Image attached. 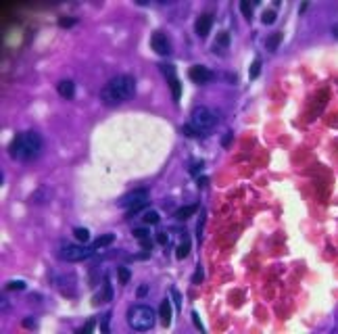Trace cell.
I'll return each mask as SVG.
<instances>
[{
	"instance_id": "6da1fadb",
	"label": "cell",
	"mask_w": 338,
	"mask_h": 334,
	"mask_svg": "<svg viewBox=\"0 0 338 334\" xmlns=\"http://www.w3.org/2000/svg\"><path fill=\"white\" fill-rule=\"evenodd\" d=\"M134 92H136V80L128 73H121L104 84V88L101 90V100L107 107H117V104L128 102Z\"/></svg>"
},
{
	"instance_id": "7a4b0ae2",
	"label": "cell",
	"mask_w": 338,
	"mask_h": 334,
	"mask_svg": "<svg viewBox=\"0 0 338 334\" xmlns=\"http://www.w3.org/2000/svg\"><path fill=\"white\" fill-rule=\"evenodd\" d=\"M44 140L38 132L27 130V132H19L13 138V142L9 144V155L17 161H34L36 157H40Z\"/></svg>"
},
{
	"instance_id": "3957f363",
	"label": "cell",
	"mask_w": 338,
	"mask_h": 334,
	"mask_svg": "<svg viewBox=\"0 0 338 334\" xmlns=\"http://www.w3.org/2000/svg\"><path fill=\"white\" fill-rule=\"evenodd\" d=\"M128 324L132 330L136 332H146L154 326V309L149 307V305H132L128 309Z\"/></svg>"
},
{
	"instance_id": "277c9868",
	"label": "cell",
	"mask_w": 338,
	"mask_h": 334,
	"mask_svg": "<svg viewBox=\"0 0 338 334\" xmlns=\"http://www.w3.org/2000/svg\"><path fill=\"white\" fill-rule=\"evenodd\" d=\"M149 190L146 188H138V190H132L128 194H123L121 199L117 200L119 209H128V219L134 217V213H138L142 207L149 205Z\"/></svg>"
},
{
	"instance_id": "5b68a950",
	"label": "cell",
	"mask_w": 338,
	"mask_h": 334,
	"mask_svg": "<svg viewBox=\"0 0 338 334\" xmlns=\"http://www.w3.org/2000/svg\"><path fill=\"white\" fill-rule=\"evenodd\" d=\"M217 121H220V117H217L215 111L209 109V107H194L192 115H190V123H192L203 136H207V132L213 130L217 125Z\"/></svg>"
},
{
	"instance_id": "8992f818",
	"label": "cell",
	"mask_w": 338,
	"mask_h": 334,
	"mask_svg": "<svg viewBox=\"0 0 338 334\" xmlns=\"http://www.w3.org/2000/svg\"><path fill=\"white\" fill-rule=\"evenodd\" d=\"M96 253L94 247L92 245H73V242H61V247L59 250H56V255L61 257L63 261H84V259H88V257H92Z\"/></svg>"
},
{
	"instance_id": "52a82bcc",
	"label": "cell",
	"mask_w": 338,
	"mask_h": 334,
	"mask_svg": "<svg viewBox=\"0 0 338 334\" xmlns=\"http://www.w3.org/2000/svg\"><path fill=\"white\" fill-rule=\"evenodd\" d=\"M159 69H161V73L165 75L169 88H171L173 102L180 104V99H182V84H180V80H178V73H175V67H173V65H167V63H161Z\"/></svg>"
},
{
	"instance_id": "ba28073f",
	"label": "cell",
	"mask_w": 338,
	"mask_h": 334,
	"mask_svg": "<svg viewBox=\"0 0 338 334\" xmlns=\"http://www.w3.org/2000/svg\"><path fill=\"white\" fill-rule=\"evenodd\" d=\"M151 48L157 54H161V57H169L171 54V42H169L167 38V33L165 32H152V36H151Z\"/></svg>"
},
{
	"instance_id": "9c48e42d",
	"label": "cell",
	"mask_w": 338,
	"mask_h": 334,
	"mask_svg": "<svg viewBox=\"0 0 338 334\" xmlns=\"http://www.w3.org/2000/svg\"><path fill=\"white\" fill-rule=\"evenodd\" d=\"M188 75H190V80H192L194 84H201V86L215 80V73L211 71L209 67H205V65H192V67H190V71H188Z\"/></svg>"
},
{
	"instance_id": "30bf717a",
	"label": "cell",
	"mask_w": 338,
	"mask_h": 334,
	"mask_svg": "<svg viewBox=\"0 0 338 334\" xmlns=\"http://www.w3.org/2000/svg\"><path fill=\"white\" fill-rule=\"evenodd\" d=\"M211 25H213V15H211V13H203V15H199V19H196V23H194V32L199 33L201 38H205V36H209Z\"/></svg>"
},
{
	"instance_id": "8fae6325",
	"label": "cell",
	"mask_w": 338,
	"mask_h": 334,
	"mask_svg": "<svg viewBox=\"0 0 338 334\" xmlns=\"http://www.w3.org/2000/svg\"><path fill=\"white\" fill-rule=\"evenodd\" d=\"M56 92H59L63 99H69L71 100L75 96V84L71 80H61L59 84H56Z\"/></svg>"
},
{
	"instance_id": "7c38bea8",
	"label": "cell",
	"mask_w": 338,
	"mask_h": 334,
	"mask_svg": "<svg viewBox=\"0 0 338 334\" xmlns=\"http://www.w3.org/2000/svg\"><path fill=\"white\" fill-rule=\"evenodd\" d=\"M159 317H161V324L165 326V328H169L171 326V303L167 301H161V305H159Z\"/></svg>"
},
{
	"instance_id": "4fadbf2b",
	"label": "cell",
	"mask_w": 338,
	"mask_h": 334,
	"mask_svg": "<svg viewBox=\"0 0 338 334\" xmlns=\"http://www.w3.org/2000/svg\"><path fill=\"white\" fill-rule=\"evenodd\" d=\"M199 209V203H192V205H184V207H180L178 211H175V219H188V217H192L194 211Z\"/></svg>"
},
{
	"instance_id": "5bb4252c",
	"label": "cell",
	"mask_w": 338,
	"mask_h": 334,
	"mask_svg": "<svg viewBox=\"0 0 338 334\" xmlns=\"http://www.w3.org/2000/svg\"><path fill=\"white\" fill-rule=\"evenodd\" d=\"M188 253H190V236L184 234L180 240V245H178V250H175V257H178V259H186Z\"/></svg>"
},
{
	"instance_id": "9a60e30c",
	"label": "cell",
	"mask_w": 338,
	"mask_h": 334,
	"mask_svg": "<svg viewBox=\"0 0 338 334\" xmlns=\"http://www.w3.org/2000/svg\"><path fill=\"white\" fill-rule=\"evenodd\" d=\"M111 284H109V278H104V286L101 288V292H98V295L94 297V303H107V301H111Z\"/></svg>"
},
{
	"instance_id": "2e32d148",
	"label": "cell",
	"mask_w": 338,
	"mask_h": 334,
	"mask_svg": "<svg viewBox=\"0 0 338 334\" xmlns=\"http://www.w3.org/2000/svg\"><path fill=\"white\" fill-rule=\"evenodd\" d=\"M280 42H282V32H276L273 36H270L265 40V46H267V50H278V46H280Z\"/></svg>"
},
{
	"instance_id": "e0dca14e",
	"label": "cell",
	"mask_w": 338,
	"mask_h": 334,
	"mask_svg": "<svg viewBox=\"0 0 338 334\" xmlns=\"http://www.w3.org/2000/svg\"><path fill=\"white\" fill-rule=\"evenodd\" d=\"M113 240H115V234H104V236H101V238H96V240L92 242V247H94V250H98V249L111 245Z\"/></svg>"
},
{
	"instance_id": "ac0fdd59",
	"label": "cell",
	"mask_w": 338,
	"mask_h": 334,
	"mask_svg": "<svg viewBox=\"0 0 338 334\" xmlns=\"http://www.w3.org/2000/svg\"><path fill=\"white\" fill-rule=\"evenodd\" d=\"M134 236L142 242L144 247H151V236H149V230H144V228H136L134 230Z\"/></svg>"
},
{
	"instance_id": "d6986e66",
	"label": "cell",
	"mask_w": 338,
	"mask_h": 334,
	"mask_svg": "<svg viewBox=\"0 0 338 334\" xmlns=\"http://www.w3.org/2000/svg\"><path fill=\"white\" fill-rule=\"evenodd\" d=\"M142 219H144V224H159V221H161L159 213H157V211H152V209H151V211H146V213L142 215Z\"/></svg>"
},
{
	"instance_id": "ffe728a7",
	"label": "cell",
	"mask_w": 338,
	"mask_h": 334,
	"mask_svg": "<svg viewBox=\"0 0 338 334\" xmlns=\"http://www.w3.org/2000/svg\"><path fill=\"white\" fill-rule=\"evenodd\" d=\"M73 234H75V238L80 240V242H88L90 240V232H88L86 228H75Z\"/></svg>"
},
{
	"instance_id": "44dd1931",
	"label": "cell",
	"mask_w": 338,
	"mask_h": 334,
	"mask_svg": "<svg viewBox=\"0 0 338 334\" xmlns=\"http://www.w3.org/2000/svg\"><path fill=\"white\" fill-rule=\"evenodd\" d=\"M117 276H119V282H121V284H128L130 282V269L128 267H119L117 269Z\"/></svg>"
},
{
	"instance_id": "7402d4cb",
	"label": "cell",
	"mask_w": 338,
	"mask_h": 334,
	"mask_svg": "<svg viewBox=\"0 0 338 334\" xmlns=\"http://www.w3.org/2000/svg\"><path fill=\"white\" fill-rule=\"evenodd\" d=\"M184 134H186V136H190V138H196V136H203V134H201V132H199V130H196V128H194V125H192V123H190V125L186 123V125H184Z\"/></svg>"
},
{
	"instance_id": "603a6c76",
	"label": "cell",
	"mask_w": 338,
	"mask_h": 334,
	"mask_svg": "<svg viewBox=\"0 0 338 334\" xmlns=\"http://www.w3.org/2000/svg\"><path fill=\"white\" fill-rule=\"evenodd\" d=\"M6 288H9V290H23L25 282L23 280H11L9 284H6Z\"/></svg>"
},
{
	"instance_id": "cb8c5ba5",
	"label": "cell",
	"mask_w": 338,
	"mask_h": 334,
	"mask_svg": "<svg viewBox=\"0 0 338 334\" xmlns=\"http://www.w3.org/2000/svg\"><path fill=\"white\" fill-rule=\"evenodd\" d=\"M276 21V11H263V23H273Z\"/></svg>"
},
{
	"instance_id": "d4e9b609",
	"label": "cell",
	"mask_w": 338,
	"mask_h": 334,
	"mask_svg": "<svg viewBox=\"0 0 338 334\" xmlns=\"http://www.w3.org/2000/svg\"><path fill=\"white\" fill-rule=\"evenodd\" d=\"M240 11L244 13V17L249 19V21L253 19V11H251V4L249 2H240Z\"/></svg>"
},
{
	"instance_id": "484cf974",
	"label": "cell",
	"mask_w": 338,
	"mask_h": 334,
	"mask_svg": "<svg viewBox=\"0 0 338 334\" xmlns=\"http://www.w3.org/2000/svg\"><path fill=\"white\" fill-rule=\"evenodd\" d=\"M259 67H261V61H255L251 65V78H257V75H259V71H261Z\"/></svg>"
},
{
	"instance_id": "4316f807",
	"label": "cell",
	"mask_w": 338,
	"mask_h": 334,
	"mask_svg": "<svg viewBox=\"0 0 338 334\" xmlns=\"http://www.w3.org/2000/svg\"><path fill=\"white\" fill-rule=\"evenodd\" d=\"M171 295H173V303H175V309H180L182 307V297H180V292L171 288Z\"/></svg>"
},
{
	"instance_id": "83f0119b",
	"label": "cell",
	"mask_w": 338,
	"mask_h": 334,
	"mask_svg": "<svg viewBox=\"0 0 338 334\" xmlns=\"http://www.w3.org/2000/svg\"><path fill=\"white\" fill-rule=\"evenodd\" d=\"M157 242L165 245V242H167V232H159V234H157Z\"/></svg>"
},
{
	"instance_id": "f1b7e54d",
	"label": "cell",
	"mask_w": 338,
	"mask_h": 334,
	"mask_svg": "<svg viewBox=\"0 0 338 334\" xmlns=\"http://www.w3.org/2000/svg\"><path fill=\"white\" fill-rule=\"evenodd\" d=\"M146 290H149V286H146V284H142V286H140V288L136 290V297H144V295H146Z\"/></svg>"
},
{
	"instance_id": "f546056e",
	"label": "cell",
	"mask_w": 338,
	"mask_h": 334,
	"mask_svg": "<svg viewBox=\"0 0 338 334\" xmlns=\"http://www.w3.org/2000/svg\"><path fill=\"white\" fill-rule=\"evenodd\" d=\"M192 319H194L196 328H199V330H205V328H203V324H201V319H199V313H192Z\"/></svg>"
},
{
	"instance_id": "4dcf8cb0",
	"label": "cell",
	"mask_w": 338,
	"mask_h": 334,
	"mask_svg": "<svg viewBox=\"0 0 338 334\" xmlns=\"http://www.w3.org/2000/svg\"><path fill=\"white\" fill-rule=\"evenodd\" d=\"M92 328H94V319H90V322H88V324H86V326H84V328H82V332H90Z\"/></svg>"
},
{
	"instance_id": "1f68e13d",
	"label": "cell",
	"mask_w": 338,
	"mask_h": 334,
	"mask_svg": "<svg viewBox=\"0 0 338 334\" xmlns=\"http://www.w3.org/2000/svg\"><path fill=\"white\" fill-rule=\"evenodd\" d=\"M203 280V267L199 266V269H196V276H194V282H201Z\"/></svg>"
},
{
	"instance_id": "d6a6232c",
	"label": "cell",
	"mask_w": 338,
	"mask_h": 334,
	"mask_svg": "<svg viewBox=\"0 0 338 334\" xmlns=\"http://www.w3.org/2000/svg\"><path fill=\"white\" fill-rule=\"evenodd\" d=\"M75 23V19H61V25L63 27H67V25H73Z\"/></svg>"
},
{
	"instance_id": "836d02e7",
	"label": "cell",
	"mask_w": 338,
	"mask_h": 334,
	"mask_svg": "<svg viewBox=\"0 0 338 334\" xmlns=\"http://www.w3.org/2000/svg\"><path fill=\"white\" fill-rule=\"evenodd\" d=\"M332 32H334V36L338 38V25H334V27H332Z\"/></svg>"
}]
</instances>
